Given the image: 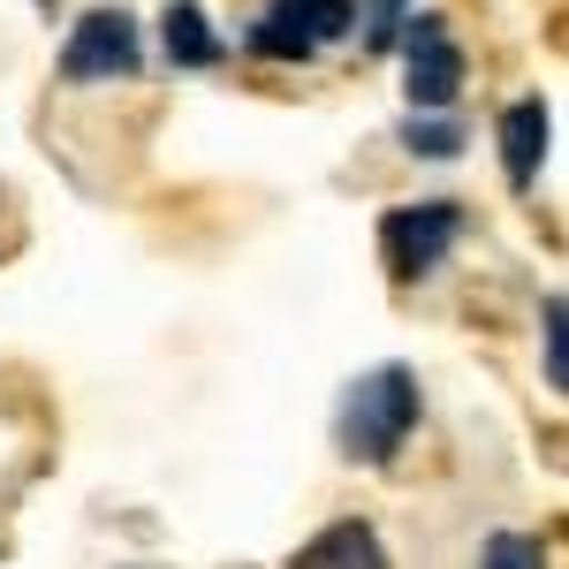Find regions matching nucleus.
<instances>
[{
	"instance_id": "1",
	"label": "nucleus",
	"mask_w": 569,
	"mask_h": 569,
	"mask_svg": "<svg viewBox=\"0 0 569 569\" xmlns=\"http://www.w3.org/2000/svg\"><path fill=\"white\" fill-rule=\"evenodd\" d=\"M418 426V380L402 372V365H380V372H365L342 402V456H365V463H380L402 448V433Z\"/></svg>"
},
{
	"instance_id": "7",
	"label": "nucleus",
	"mask_w": 569,
	"mask_h": 569,
	"mask_svg": "<svg viewBox=\"0 0 569 569\" xmlns=\"http://www.w3.org/2000/svg\"><path fill=\"white\" fill-rule=\"evenodd\" d=\"M539 160H547V107L539 99H517L501 114V168H509V182H531Z\"/></svg>"
},
{
	"instance_id": "12",
	"label": "nucleus",
	"mask_w": 569,
	"mask_h": 569,
	"mask_svg": "<svg viewBox=\"0 0 569 569\" xmlns=\"http://www.w3.org/2000/svg\"><path fill=\"white\" fill-rule=\"evenodd\" d=\"M372 8H380V31H388L395 16H402V0H372Z\"/></svg>"
},
{
	"instance_id": "9",
	"label": "nucleus",
	"mask_w": 569,
	"mask_h": 569,
	"mask_svg": "<svg viewBox=\"0 0 569 569\" xmlns=\"http://www.w3.org/2000/svg\"><path fill=\"white\" fill-rule=\"evenodd\" d=\"M479 569H547V547H539L531 531H493L486 555H479Z\"/></svg>"
},
{
	"instance_id": "13",
	"label": "nucleus",
	"mask_w": 569,
	"mask_h": 569,
	"mask_svg": "<svg viewBox=\"0 0 569 569\" xmlns=\"http://www.w3.org/2000/svg\"><path fill=\"white\" fill-rule=\"evenodd\" d=\"M39 8H53V0H39Z\"/></svg>"
},
{
	"instance_id": "10",
	"label": "nucleus",
	"mask_w": 569,
	"mask_h": 569,
	"mask_svg": "<svg viewBox=\"0 0 569 569\" xmlns=\"http://www.w3.org/2000/svg\"><path fill=\"white\" fill-rule=\"evenodd\" d=\"M463 137L448 130V122H410V152H426V160H448Z\"/></svg>"
},
{
	"instance_id": "3",
	"label": "nucleus",
	"mask_w": 569,
	"mask_h": 569,
	"mask_svg": "<svg viewBox=\"0 0 569 569\" xmlns=\"http://www.w3.org/2000/svg\"><path fill=\"white\" fill-rule=\"evenodd\" d=\"M137 69V23L122 8H91L61 46V77L69 84H99V77H130Z\"/></svg>"
},
{
	"instance_id": "5",
	"label": "nucleus",
	"mask_w": 569,
	"mask_h": 569,
	"mask_svg": "<svg viewBox=\"0 0 569 569\" xmlns=\"http://www.w3.org/2000/svg\"><path fill=\"white\" fill-rule=\"evenodd\" d=\"M463 91V53L440 31V16H418L410 31V107H448Z\"/></svg>"
},
{
	"instance_id": "2",
	"label": "nucleus",
	"mask_w": 569,
	"mask_h": 569,
	"mask_svg": "<svg viewBox=\"0 0 569 569\" xmlns=\"http://www.w3.org/2000/svg\"><path fill=\"white\" fill-rule=\"evenodd\" d=\"M456 228H463V213H456L448 198H426V206H402V213L380 220V251H388V266L402 281H418V273H433V266L448 259Z\"/></svg>"
},
{
	"instance_id": "6",
	"label": "nucleus",
	"mask_w": 569,
	"mask_h": 569,
	"mask_svg": "<svg viewBox=\"0 0 569 569\" xmlns=\"http://www.w3.org/2000/svg\"><path fill=\"white\" fill-rule=\"evenodd\" d=\"M289 569H388V547L372 539V525H327L289 555Z\"/></svg>"
},
{
	"instance_id": "8",
	"label": "nucleus",
	"mask_w": 569,
	"mask_h": 569,
	"mask_svg": "<svg viewBox=\"0 0 569 569\" xmlns=\"http://www.w3.org/2000/svg\"><path fill=\"white\" fill-rule=\"evenodd\" d=\"M168 61L176 69H213L220 61V39L206 31V8L198 0H176L168 8Z\"/></svg>"
},
{
	"instance_id": "11",
	"label": "nucleus",
	"mask_w": 569,
	"mask_h": 569,
	"mask_svg": "<svg viewBox=\"0 0 569 569\" xmlns=\"http://www.w3.org/2000/svg\"><path fill=\"white\" fill-rule=\"evenodd\" d=\"M547 388H569V357H562V305H547Z\"/></svg>"
},
{
	"instance_id": "4",
	"label": "nucleus",
	"mask_w": 569,
	"mask_h": 569,
	"mask_svg": "<svg viewBox=\"0 0 569 569\" xmlns=\"http://www.w3.org/2000/svg\"><path fill=\"white\" fill-rule=\"evenodd\" d=\"M342 31H350V0H273L259 16V31H251V46L266 61H305L319 39H342Z\"/></svg>"
}]
</instances>
